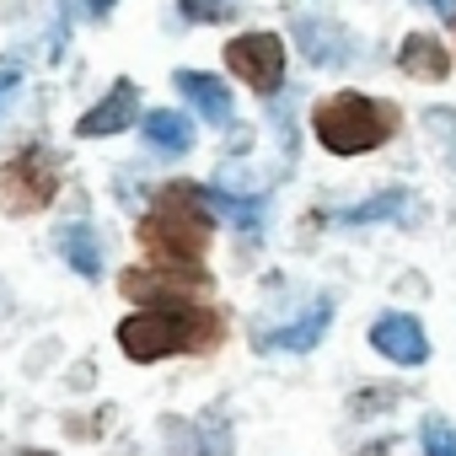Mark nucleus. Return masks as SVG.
Masks as SVG:
<instances>
[{
    "label": "nucleus",
    "mask_w": 456,
    "mask_h": 456,
    "mask_svg": "<svg viewBox=\"0 0 456 456\" xmlns=\"http://www.w3.org/2000/svg\"><path fill=\"white\" fill-rule=\"evenodd\" d=\"M209 242V215L199 188H172L156 199V209L145 215V248L161 253L167 264H193Z\"/></svg>",
    "instance_id": "f257e3e1"
},
{
    "label": "nucleus",
    "mask_w": 456,
    "mask_h": 456,
    "mask_svg": "<svg viewBox=\"0 0 456 456\" xmlns=\"http://www.w3.org/2000/svg\"><path fill=\"white\" fill-rule=\"evenodd\" d=\"M312 129L333 156H360V151H370L392 134V113L381 102L360 97V92H338L312 113Z\"/></svg>",
    "instance_id": "f03ea898"
},
{
    "label": "nucleus",
    "mask_w": 456,
    "mask_h": 456,
    "mask_svg": "<svg viewBox=\"0 0 456 456\" xmlns=\"http://www.w3.org/2000/svg\"><path fill=\"white\" fill-rule=\"evenodd\" d=\"M118 344L129 360H167V354H183L188 344H199V317L183 301L145 306V312L118 322Z\"/></svg>",
    "instance_id": "7ed1b4c3"
},
{
    "label": "nucleus",
    "mask_w": 456,
    "mask_h": 456,
    "mask_svg": "<svg viewBox=\"0 0 456 456\" xmlns=\"http://www.w3.org/2000/svg\"><path fill=\"white\" fill-rule=\"evenodd\" d=\"M54 188H60V172H54V156L49 151H22V156H12L6 167H0V209L6 215H33V209H44L49 199H54Z\"/></svg>",
    "instance_id": "20e7f679"
},
{
    "label": "nucleus",
    "mask_w": 456,
    "mask_h": 456,
    "mask_svg": "<svg viewBox=\"0 0 456 456\" xmlns=\"http://www.w3.org/2000/svg\"><path fill=\"white\" fill-rule=\"evenodd\" d=\"M225 65H232L253 92H280L285 81V44L274 33H242L225 44Z\"/></svg>",
    "instance_id": "39448f33"
},
{
    "label": "nucleus",
    "mask_w": 456,
    "mask_h": 456,
    "mask_svg": "<svg viewBox=\"0 0 456 456\" xmlns=\"http://www.w3.org/2000/svg\"><path fill=\"white\" fill-rule=\"evenodd\" d=\"M370 344H376V354H387L392 365H424V360H429L424 328H419V317H408V312L376 317V322H370Z\"/></svg>",
    "instance_id": "423d86ee"
},
{
    "label": "nucleus",
    "mask_w": 456,
    "mask_h": 456,
    "mask_svg": "<svg viewBox=\"0 0 456 456\" xmlns=\"http://www.w3.org/2000/svg\"><path fill=\"white\" fill-rule=\"evenodd\" d=\"M328 322H333V301L322 296L306 317H296V322H285V328H269V333H258L253 344L264 349V354H306V349H317V338L328 333Z\"/></svg>",
    "instance_id": "0eeeda50"
},
{
    "label": "nucleus",
    "mask_w": 456,
    "mask_h": 456,
    "mask_svg": "<svg viewBox=\"0 0 456 456\" xmlns=\"http://www.w3.org/2000/svg\"><path fill=\"white\" fill-rule=\"evenodd\" d=\"M134 113H140V92H134V81H113V92L76 124V134L81 140H102V134H118V129H129L134 124Z\"/></svg>",
    "instance_id": "6e6552de"
},
{
    "label": "nucleus",
    "mask_w": 456,
    "mask_h": 456,
    "mask_svg": "<svg viewBox=\"0 0 456 456\" xmlns=\"http://www.w3.org/2000/svg\"><path fill=\"white\" fill-rule=\"evenodd\" d=\"M177 92L193 102V113H204L215 129H225L232 124V92H225V81H215V76H204V70H177Z\"/></svg>",
    "instance_id": "1a4fd4ad"
},
{
    "label": "nucleus",
    "mask_w": 456,
    "mask_h": 456,
    "mask_svg": "<svg viewBox=\"0 0 456 456\" xmlns=\"http://www.w3.org/2000/svg\"><path fill=\"white\" fill-rule=\"evenodd\" d=\"M60 253H65V264H70L81 280H97V274H102V242H97V225L70 220L65 232H60Z\"/></svg>",
    "instance_id": "9d476101"
},
{
    "label": "nucleus",
    "mask_w": 456,
    "mask_h": 456,
    "mask_svg": "<svg viewBox=\"0 0 456 456\" xmlns=\"http://www.w3.org/2000/svg\"><path fill=\"white\" fill-rule=\"evenodd\" d=\"M145 140L156 151H167V156H183L193 145V124L183 113H172V108H156V113H145Z\"/></svg>",
    "instance_id": "9b49d317"
},
{
    "label": "nucleus",
    "mask_w": 456,
    "mask_h": 456,
    "mask_svg": "<svg viewBox=\"0 0 456 456\" xmlns=\"http://www.w3.org/2000/svg\"><path fill=\"white\" fill-rule=\"evenodd\" d=\"M397 65H403L408 76H419V81H440V76L451 70V60H445V49H440L435 38H424V33H413V38L403 44V54H397Z\"/></svg>",
    "instance_id": "f8f14e48"
},
{
    "label": "nucleus",
    "mask_w": 456,
    "mask_h": 456,
    "mask_svg": "<svg viewBox=\"0 0 456 456\" xmlns=\"http://www.w3.org/2000/svg\"><path fill=\"white\" fill-rule=\"evenodd\" d=\"M301 49H306L317 65H338V60H349V38H333L328 22H301Z\"/></svg>",
    "instance_id": "ddd939ff"
},
{
    "label": "nucleus",
    "mask_w": 456,
    "mask_h": 456,
    "mask_svg": "<svg viewBox=\"0 0 456 456\" xmlns=\"http://www.w3.org/2000/svg\"><path fill=\"white\" fill-rule=\"evenodd\" d=\"M408 209V193L403 188H392V193H376V199H365V204H354V209H338V225H365V220H397Z\"/></svg>",
    "instance_id": "4468645a"
},
{
    "label": "nucleus",
    "mask_w": 456,
    "mask_h": 456,
    "mask_svg": "<svg viewBox=\"0 0 456 456\" xmlns=\"http://www.w3.org/2000/svg\"><path fill=\"white\" fill-rule=\"evenodd\" d=\"M204 209H220V215H232L237 225H248V232H258V220H264V204L258 199H232V193H220V188H199Z\"/></svg>",
    "instance_id": "2eb2a0df"
},
{
    "label": "nucleus",
    "mask_w": 456,
    "mask_h": 456,
    "mask_svg": "<svg viewBox=\"0 0 456 456\" xmlns=\"http://www.w3.org/2000/svg\"><path fill=\"white\" fill-rule=\"evenodd\" d=\"M424 456H456V429L445 419H424Z\"/></svg>",
    "instance_id": "dca6fc26"
},
{
    "label": "nucleus",
    "mask_w": 456,
    "mask_h": 456,
    "mask_svg": "<svg viewBox=\"0 0 456 456\" xmlns=\"http://www.w3.org/2000/svg\"><path fill=\"white\" fill-rule=\"evenodd\" d=\"M183 12L199 22H220V17H232V0H183Z\"/></svg>",
    "instance_id": "f3484780"
},
{
    "label": "nucleus",
    "mask_w": 456,
    "mask_h": 456,
    "mask_svg": "<svg viewBox=\"0 0 456 456\" xmlns=\"http://www.w3.org/2000/svg\"><path fill=\"white\" fill-rule=\"evenodd\" d=\"M17 86H22V70H12V65H6V70H0V108H6V97H12Z\"/></svg>",
    "instance_id": "a211bd4d"
},
{
    "label": "nucleus",
    "mask_w": 456,
    "mask_h": 456,
    "mask_svg": "<svg viewBox=\"0 0 456 456\" xmlns=\"http://www.w3.org/2000/svg\"><path fill=\"white\" fill-rule=\"evenodd\" d=\"M424 6H429V12H435V17H445V22H451V17H456V0H424Z\"/></svg>",
    "instance_id": "6ab92c4d"
},
{
    "label": "nucleus",
    "mask_w": 456,
    "mask_h": 456,
    "mask_svg": "<svg viewBox=\"0 0 456 456\" xmlns=\"http://www.w3.org/2000/svg\"><path fill=\"white\" fill-rule=\"evenodd\" d=\"M113 6H118V0H86V12H92V17H102V12H113Z\"/></svg>",
    "instance_id": "aec40b11"
},
{
    "label": "nucleus",
    "mask_w": 456,
    "mask_h": 456,
    "mask_svg": "<svg viewBox=\"0 0 456 456\" xmlns=\"http://www.w3.org/2000/svg\"><path fill=\"white\" fill-rule=\"evenodd\" d=\"M22 456H49V451H22Z\"/></svg>",
    "instance_id": "412c9836"
}]
</instances>
